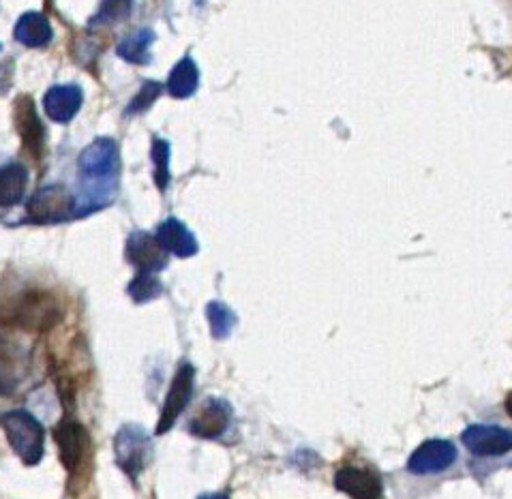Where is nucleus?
I'll return each mask as SVG.
<instances>
[{
	"mask_svg": "<svg viewBox=\"0 0 512 499\" xmlns=\"http://www.w3.org/2000/svg\"><path fill=\"white\" fill-rule=\"evenodd\" d=\"M159 290H161L159 283L150 279L148 275H140L138 279H135V281L131 283V287H129L131 296H133L135 300H138V302H146V300H150V298L159 296Z\"/></svg>",
	"mask_w": 512,
	"mask_h": 499,
	"instance_id": "nucleus-17",
	"label": "nucleus"
},
{
	"mask_svg": "<svg viewBox=\"0 0 512 499\" xmlns=\"http://www.w3.org/2000/svg\"><path fill=\"white\" fill-rule=\"evenodd\" d=\"M54 442L58 446V455L65 465V470L71 476L78 474V470L88 457V448H90V435L84 429L82 422H78L71 416H65L54 427Z\"/></svg>",
	"mask_w": 512,
	"mask_h": 499,
	"instance_id": "nucleus-4",
	"label": "nucleus"
},
{
	"mask_svg": "<svg viewBox=\"0 0 512 499\" xmlns=\"http://www.w3.org/2000/svg\"><path fill=\"white\" fill-rule=\"evenodd\" d=\"M26 358L18 345L0 339V395H13L24 377Z\"/></svg>",
	"mask_w": 512,
	"mask_h": 499,
	"instance_id": "nucleus-11",
	"label": "nucleus"
},
{
	"mask_svg": "<svg viewBox=\"0 0 512 499\" xmlns=\"http://www.w3.org/2000/svg\"><path fill=\"white\" fill-rule=\"evenodd\" d=\"M337 491L350 495L352 499H380L382 497V478L369 470L345 465L335 474Z\"/></svg>",
	"mask_w": 512,
	"mask_h": 499,
	"instance_id": "nucleus-9",
	"label": "nucleus"
},
{
	"mask_svg": "<svg viewBox=\"0 0 512 499\" xmlns=\"http://www.w3.org/2000/svg\"><path fill=\"white\" fill-rule=\"evenodd\" d=\"M114 455L120 470L131 480H138L148 463L153 461V440L144 427L125 425L114 437Z\"/></svg>",
	"mask_w": 512,
	"mask_h": 499,
	"instance_id": "nucleus-3",
	"label": "nucleus"
},
{
	"mask_svg": "<svg viewBox=\"0 0 512 499\" xmlns=\"http://www.w3.org/2000/svg\"><path fill=\"white\" fill-rule=\"evenodd\" d=\"M15 455L28 467L41 463L45 452V431L41 422L26 410H11L0 418Z\"/></svg>",
	"mask_w": 512,
	"mask_h": 499,
	"instance_id": "nucleus-2",
	"label": "nucleus"
},
{
	"mask_svg": "<svg viewBox=\"0 0 512 499\" xmlns=\"http://www.w3.org/2000/svg\"><path fill=\"white\" fill-rule=\"evenodd\" d=\"M193 375L195 371L189 362L180 365L178 373L172 380V386L168 390V397H165V403H163L161 418L157 422V435L168 433L176 425L178 416L187 410V405L193 397Z\"/></svg>",
	"mask_w": 512,
	"mask_h": 499,
	"instance_id": "nucleus-6",
	"label": "nucleus"
},
{
	"mask_svg": "<svg viewBox=\"0 0 512 499\" xmlns=\"http://www.w3.org/2000/svg\"><path fill=\"white\" fill-rule=\"evenodd\" d=\"M28 174L26 168L20 163H9L0 168V206L9 208L15 206L26 191Z\"/></svg>",
	"mask_w": 512,
	"mask_h": 499,
	"instance_id": "nucleus-14",
	"label": "nucleus"
},
{
	"mask_svg": "<svg viewBox=\"0 0 512 499\" xmlns=\"http://www.w3.org/2000/svg\"><path fill=\"white\" fill-rule=\"evenodd\" d=\"M234 418V410L230 401L221 397H208L200 410L189 420V431L202 440H217L230 429Z\"/></svg>",
	"mask_w": 512,
	"mask_h": 499,
	"instance_id": "nucleus-5",
	"label": "nucleus"
},
{
	"mask_svg": "<svg viewBox=\"0 0 512 499\" xmlns=\"http://www.w3.org/2000/svg\"><path fill=\"white\" fill-rule=\"evenodd\" d=\"M0 320L24 330H48L60 320V309L45 292H20L11 300L0 298Z\"/></svg>",
	"mask_w": 512,
	"mask_h": 499,
	"instance_id": "nucleus-1",
	"label": "nucleus"
},
{
	"mask_svg": "<svg viewBox=\"0 0 512 499\" xmlns=\"http://www.w3.org/2000/svg\"><path fill=\"white\" fill-rule=\"evenodd\" d=\"M52 30L48 20L41 13H26L22 20L15 26V39L28 45V48H41L50 41Z\"/></svg>",
	"mask_w": 512,
	"mask_h": 499,
	"instance_id": "nucleus-15",
	"label": "nucleus"
},
{
	"mask_svg": "<svg viewBox=\"0 0 512 499\" xmlns=\"http://www.w3.org/2000/svg\"><path fill=\"white\" fill-rule=\"evenodd\" d=\"M461 442L476 457H502L512 448V433L495 425H470L461 433Z\"/></svg>",
	"mask_w": 512,
	"mask_h": 499,
	"instance_id": "nucleus-7",
	"label": "nucleus"
},
{
	"mask_svg": "<svg viewBox=\"0 0 512 499\" xmlns=\"http://www.w3.org/2000/svg\"><path fill=\"white\" fill-rule=\"evenodd\" d=\"M15 127H18L24 146L30 153L39 155L43 146V129L37 118V112L33 108V99L20 97L15 101Z\"/></svg>",
	"mask_w": 512,
	"mask_h": 499,
	"instance_id": "nucleus-12",
	"label": "nucleus"
},
{
	"mask_svg": "<svg viewBox=\"0 0 512 499\" xmlns=\"http://www.w3.org/2000/svg\"><path fill=\"white\" fill-rule=\"evenodd\" d=\"M82 103V93L75 86H54L45 95V112L58 123H67L73 114L78 112Z\"/></svg>",
	"mask_w": 512,
	"mask_h": 499,
	"instance_id": "nucleus-13",
	"label": "nucleus"
},
{
	"mask_svg": "<svg viewBox=\"0 0 512 499\" xmlns=\"http://www.w3.org/2000/svg\"><path fill=\"white\" fill-rule=\"evenodd\" d=\"M200 499H230L228 493H210V495H202Z\"/></svg>",
	"mask_w": 512,
	"mask_h": 499,
	"instance_id": "nucleus-19",
	"label": "nucleus"
},
{
	"mask_svg": "<svg viewBox=\"0 0 512 499\" xmlns=\"http://www.w3.org/2000/svg\"><path fill=\"white\" fill-rule=\"evenodd\" d=\"M457 461V448L448 440H429L420 444L408 459V472L416 476L440 474Z\"/></svg>",
	"mask_w": 512,
	"mask_h": 499,
	"instance_id": "nucleus-8",
	"label": "nucleus"
},
{
	"mask_svg": "<svg viewBox=\"0 0 512 499\" xmlns=\"http://www.w3.org/2000/svg\"><path fill=\"white\" fill-rule=\"evenodd\" d=\"M73 202L63 187H45L28 202V215L35 221H58L67 217Z\"/></svg>",
	"mask_w": 512,
	"mask_h": 499,
	"instance_id": "nucleus-10",
	"label": "nucleus"
},
{
	"mask_svg": "<svg viewBox=\"0 0 512 499\" xmlns=\"http://www.w3.org/2000/svg\"><path fill=\"white\" fill-rule=\"evenodd\" d=\"M208 320L210 324H213V335L217 339H223L230 335V330L236 322V317L232 315V311L228 307L223 305H217V302H213V305L208 307Z\"/></svg>",
	"mask_w": 512,
	"mask_h": 499,
	"instance_id": "nucleus-16",
	"label": "nucleus"
},
{
	"mask_svg": "<svg viewBox=\"0 0 512 499\" xmlns=\"http://www.w3.org/2000/svg\"><path fill=\"white\" fill-rule=\"evenodd\" d=\"M9 86V65H0V95L5 93Z\"/></svg>",
	"mask_w": 512,
	"mask_h": 499,
	"instance_id": "nucleus-18",
	"label": "nucleus"
}]
</instances>
